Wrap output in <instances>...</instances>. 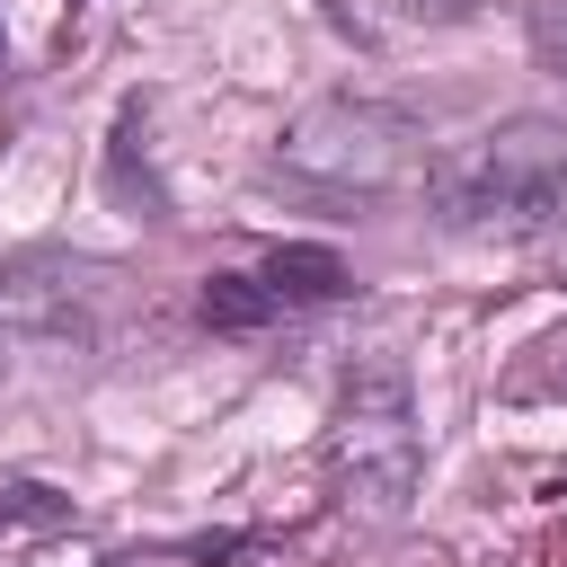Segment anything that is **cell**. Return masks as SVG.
I'll list each match as a JSON object with an SVG mask.
<instances>
[{
  "instance_id": "1",
  "label": "cell",
  "mask_w": 567,
  "mask_h": 567,
  "mask_svg": "<svg viewBox=\"0 0 567 567\" xmlns=\"http://www.w3.org/2000/svg\"><path fill=\"white\" fill-rule=\"evenodd\" d=\"M425 213L461 239H540L567 221V124L505 115L425 168Z\"/></svg>"
},
{
  "instance_id": "2",
  "label": "cell",
  "mask_w": 567,
  "mask_h": 567,
  "mask_svg": "<svg viewBox=\"0 0 567 567\" xmlns=\"http://www.w3.org/2000/svg\"><path fill=\"white\" fill-rule=\"evenodd\" d=\"M425 168H434V142L416 115L381 106V97H310L284 133H275V177L310 186V195H337V204H399V195H425Z\"/></svg>"
},
{
  "instance_id": "3",
  "label": "cell",
  "mask_w": 567,
  "mask_h": 567,
  "mask_svg": "<svg viewBox=\"0 0 567 567\" xmlns=\"http://www.w3.org/2000/svg\"><path fill=\"white\" fill-rule=\"evenodd\" d=\"M337 470L381 514H399L416 487V399H408V372L390 354H372L337 381Z\"/></svg>"
},
{
  "instance_id": "4",
  "label": "cell",
  "mask_w": 567,
  "mask_h": 567,
  "mask_svg": "<svg viewBox=\"0 0 567 567\" xmlns=\"http://www.w3.org/2000/svg\"><path fill=\"white\" fill-rule=\"evenodd\" d=\"M106 292H115V266H97V257L18 248V257H0V337H62V346H89Z\"/></svg>"
},
{
  "instance_id": "5",
  "label": "cell",
  "mask_w": 567,
  "mask_h": 567,
  "mask_svg": "<svg viewBox=\"0 0 567 567\" xmlns=\"http://www.w3.org/2000/svg\"><path fill=\"white\" fill-rule=\"evenodd\" d=\"M257 275L275 284L284 310H301V301H346V292H354V266H346L337 248H319V239H284V248H266Z\"/></svg>"
},
{
  "instance_id": "6",
  "label": "cell",
  "mask_w": 567,
  "mask_h": 567,
  "mask_svg": "<svg viewBox=\"0 0 567 567\" xmlns=\"http://www.w3.org/2000/svg\"><path fill=\"white\" fill-rule=\"evenodd\" d=\"M195 319H204L213 337H257V328H275V319H284V301H275V284H266V275H204Z\"/></svg>"
},
{
  "instance_id": "7",
  "label": "cell",
  "mask_w": 567,
  "mask_h": 567,
  "mask_svg": "<svg viewBox=\"0 0 567 567\" xmlns=\"http://www.w3.org/2000/svg\"><path fill=\"white\" fill-rule=\"evenodd\" d=\"M142 124H151V106L124 97V115H115V151H106V186H115L124 204H142V213H168V195H159L151 168H142Z\"/></svg>"
},
{
  "instance_id": "8",
  "label": "cell",
  "mask_w": 567,
  "mask_h": 567,
  "mask_svg": "<svg viewBox=\"0 0 567 567\" xmlns=\"http://www.w3.org/2000/svg\"><path fill=\"white\" fill-rule=\"evenodd\" d=\"M71 523V496L53 478H0V540L18 532H62Z\"/></svg>"
},
{
  "instance_id": "9",
  "label": "cell",
  "mask_w": 567,
  "mask_h": 567,
  "mask_svg": "<svg viewBox=\"0 0 567 567\" xmlns=\"http://www.w3.org/2000/svg\"><path fill=\"white\" fill-rule=\"evenodd\" d=\"M514 390H523V399H540V390H567V328H549V337L532 346V372H514Z\"/></svg>"
},
{
  "instance_id": "10",
  "label": "cell",
  "mask_w": 567,
  "mask_h": 567,
  "mask_svg": "<svg viewBox=\"0 0 567 567\" xmlns=\"http://www.w3.org/2000/svg\"><path fill=\"white\" fill-rule=\"evenodd\" d=\"M487 0H399V18H416V27H461V18H478Z\"/></svg>"
},
{
  "instance_id": "11",
  "label": "cell",
  "mask_w": 567,
  "mask_h": 567,
  "mask_svg": "<svg viewBox=\"0 0 567 567\" xmlns=\"http://www.w3.org/2000/svg\"><path fill=\"white\" fill-rule=\"evenodd\" d=\"M248 549V532H213V540H186V558H204V567H221V558H239Z\"/></svg>"
},
{
  "instance_id": "12",
  "label": "cell",
  "mask_w": 567,
  "mask_h": 567,
  "mask_svg": "<svg viewBox=\"0 0 567 567\" xmlns=\"http://www.w3.org/2000/svg\"><path fill=\"white\" fill-rule=\"evenodd\" d=\"M540 44H549V53L567 62V18H558V9H540Z\"/></svg>"
},
{
  "instance_id": "13",
  "label": "cell",
  "mask_w": 567,
  "mask_h": 567,
  "mask_svg": "<svg viewBox=\"0 0 567 567\" xmlns=\"http://www.w3.org/2000/svg\"><path fill=\"white\" fill-rule=\"evenodd\" d=\"M0 381H9V337H0Z\"/></svg>"
},
{
  "instance_id": "14",
  "label": "cell",
  "mask_w": 567,
  "mask_h": 567,
  "mask_svg": "<svg viewBox=\"0 0 567 567\" xmlns=\"http://www.w3.org/2000/svg\"><path fill=\"white\" fill-rule=\"evenodd\" d=\"M0 62H9V44H0Z\"/></svg>"
},
{
  "instance_id": "15",
  "label": "cell",
  "mask_w": 567,
  "mask_h": 567,
  "mask_svg": "<svg viewBox=\"0 0 567 567\" xmlns=\"http://www.w3.org/2000/svg\"><path fill=\"white\" fill-rule=\"evenodd\" d=\"M71 9H89V0H71Z\"/></svg>"
}]
</instances>
